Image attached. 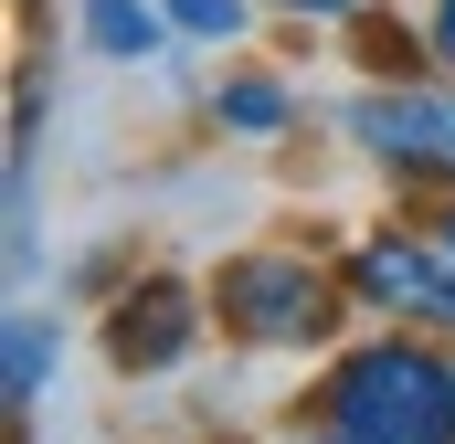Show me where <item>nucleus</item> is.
<instances>
[{
	"mask_svg": "<svg viewBox=\"0 0 455 444\" xmlns=\"http://www.w3.org/2000/svg\"><path fill=\"white\" fill-rule=\"evenodd\" d=\"M435 53L455 64V0H435Z\"/></svg>",
	"mask_w": 455,
	"mask_h": 444,
	"instance_id": "10",
	"label": "nucleus"
},
{
	"mask_svg": "<svg viewBox=\"0 0 455 444\" xmlns=\"http://www.w3.org/2000/svg\"><path fill=\"white\" fill-rule=\"evenodd\" d=\"M329 444H360V434H329Z\"/></svg>",
	"mask_w": 455,
	"mask_h": 444,
	"instance_id": "12",
	"label": "nucleus"
},
{
	"mask_svg": "<svg viewBox=\"0 0 455 444\" xmlns=\"http://www.w3.org/2000/svg\"><path fill=\"white\" fill-rule=\"evenodd\" d=\"M349 286H360L371 307H392V318L455 329V265L435 254V243H371V254L349 265Z\"/></svg>",
	"mask_w": 455,
	"mask_h": 444,
	"instance_id": "4",
	"label": "nucleus"
},
{
	"mask_svg": "<svg viewBox=\"0 0 455 444\" xmlns=\"http://www.w3.org/2000/svg\"><path fill=\"white\" fill-rule=\"evenodd\" d=\"M107 349H116V370H170L191 349V286H138L107 318Z\"/></svg>",
	"mask_w": 455,
	"mask_h": 444,
	"instance_id": "5",
	"label": "nucleus"
},
{
	"mask_svg": "<svg viewBox=\"0 0 455 444\" xmlns=\"http://www.w3.org/2000/svg\"><path fill=\"white\" fill-rule=\"evenodd\" d=\"M170 21H180V32H212V43H223V32H243V0H170Z\"/></svg>",
	"mask_w": 455,
	"mask_h": 444,
	"instance_id": "9",
	"label": "nucleus"
},
{
	"mask_svg": "<svg viewBox=\"0 0 455 444\" xmlns=\"http://www.w3.org/2000/svg\"><path fill=\"white\" fill-rule=\"evenodd\" d=\"M329 413L360 444H455V370L424 349H360L339 381H329Z\"/></svg>",
	"mask_w": 455,
	"mask_h": 444,
	"instance_id": "1",
	"label": "nucleus"
},
{
	"mask_svg": "<svg viewBox=\"0 0 455 444\" xmlns=\"http://www.w3.org/2000/svg\"><path fill=\"white\" fill-rule=\"evenodd\" d=\"M360 148L413 170V180H455V96H424V85H392V96H360L349 107Z\"/></svg>",
	"mask_w": 455,
	"mask_h": 444,
	"instance_id": "2",
	"label": "nucleus"
},
{
	"mask_svg": "<svg viewBox=\"0 0 455 444\" xmlns=\"http://www.w3.org/2000/svg\"><path fill=\"white\" fill-rule=\"evenodd\" d=\"M43 370H53V329H43V318H11V370H0V392H11V402H32V392H43Z\"/></svg>",
	"mask_w": 455,
	"mask_h": 444,
	"instance_id": "8",
	"label": "nucleus"
},
{
	"mask_svg": "<svg viewBox=\"0 0 455 444\" xmlns=\"http://www.w3.org/2000/svg\"><path fill=\"white\" fill-rule=\"evenodd\" d=\"M286 11H349V0H286Z\"/></svg>",
	"mask_w": 455,
	"mask_h": 444,
	"instance_id": "11",
	"label": "nucleus"
},
{
	"mask_svg": "<svg viewBox=\"0 0 455 444\" xmlns=\"http://www.w3.org/2000/svg\"><path fill=\"white\" fill-rule=\"evenodd\" d=\"M223 127L233 138H275V127H286V85H275V75H233L223 85Z\"/></svg>",
	"mask_w": 455,
	"mask_h": 444,
	"instance_id": "7",
	"label": "nucleus"
},
{
	"mask_svg": "<svg viewBox=\"0 0 455 444\" xmlns=\"http://www.w3.org/2000/svg\"><path fill=\"white\" fill-rule=\"evenodd\" d=\"M85 43L116 53V64H138V53H159V11L148 0H85Z\"/></svg>",
	"mask_w": 455,
	"mask_h": 444,
	"instance_id": "6",
	"label": "nucleus"
},
{
	"mask_svg": "<svg viewBox=\"0 0 455 444\" xmlns=\"http://www.w3.org/2000/svg\"><path fill=\"white\" fill-rule=\"evenodd\" d=\"M223 318H233L243 338H318V329H329V297H318L307 265L254 254V265H233V275H223Z\"/></svg>",
	"mask_w": 455,
	"mask_h": 444,
	"instance_id": "3",
	"label": "nucleus"
},
{
	"mask_svg": "<svg viewBox=\"0 0 455 444\" xmlns=\"http://www.w3.org/2000/svg\"><path fill=\"white\" fill-rule=\"evenodd\" d=\"M445 243H455V222H445Z\"/></svg>",
	"mask_w": 455,
	"mask_h": 444,
	"instance_id": "13",
	"label": "nucleus"
}]
</instances>
